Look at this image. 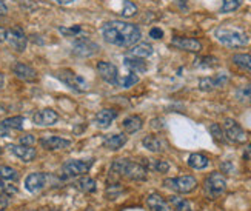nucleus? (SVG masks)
Instances as JSON below:
<instances>
[{"label": "nucleus", "instance_id": "35", "mask_svg": "<svg viewBox=\"0 0 251 211\" xmlns=\"http://www.w3.org/2000/svg\"><path fill=\"white\" fill-rule=\"evenodd\" d=\"M24 122H25L24 117H22V116H16V117H8V119H5L2 124L6 128H9V130H22V128H24Z\"/></svg>", "mask_w": 251, "mask_h": 211}, {"label": "nucleus", "instance_id": "20", "mask_svg": "<svg viewBox=\"0 0 251 211\" xmlns=\"http://www.w3.org/2000/svg\"><path fill=\"white\" fill-rule=\"evenodd\" d=\"M147 205L151 211H173L168 201H165L160 194H150L147 197Z\"/></svg>", "mask_w": 251, "mask_h": 211}, {"label": "nucleus", "instance_id": "10", "mask_svg": "<svg viewBox=\"0 0 251 211\" xmlns=\"http://www.w3.org/2000/svg\"><path fill=\"white\" fill-rule=\"evenodd\" d=\"M48 182V174L45 173H31L25 179V188L29 193H39L47 186Z\"/></svg>", "mask_w": 251, "mask_h": 211}, {"label": "nucleus", "instance_id": "3", "mask_svg": "<svg viewBox=\"0 0 251 211\" xmlns=\"http://www.w3.org/2000/svg\"><path fill=\"white\" fill-rule=\"evenodd\" d=\"M216 37L222 45L230 47V48H241L245 47L248 43V34H245L244 31L236 29V28H226L221 26L216 29Z\"/></svg>", "mask_w": 251, "mask_h": 211}, {"label": "nucleus", "instance_id": "47", "mask_svg": "<svg viewBox=\"0 0 251 211\" xmlns=\"http://www.w3.org/2000/svg\"><path fill=\"white\" fill-rule=\"evenodd\" d=\"M8 13V6L5 5V0H0V16H5Z\"/></svg>", "mask_w": 251, "mask_h": 211}, {"label": "nucleus", "instance_id": "34", "mask_svg": "<svg viewBox=\"0 0 251 211\" xmlns=\"http://www.w3.org/2000/svg\"><path fill=\"white\" fill-rule=\"evenodd\" d=\"M236 99L239 102L251 104V85H244L236 90Z\"/></svg>", "mask_w": 251, "mask_h": 211}, {"label": "nucleus", "instance_id": "51", "mask_svg": "<svg viewBox=\"0 0 251 211\" xmlns=\"http://www.w3.org/2000/svg\"><path fill=\"white\" fill-rule=\"evenodd\" d=\"M3 85H5V76L0 73V90L3 88Z\"/></svg>", "mask_w": 251, "mask_h": 211}, {"label": "nucleus", "instance_id": "19", "mask_svg": "<svg viewBox=\"0 0 251 211\" xmlns=\"http://www.w3.org/2000/svg\"><path fill=\"white\" fill-rule=\"evenodd\" d=\"M226 82H228V77L225 74H221L217 77H205V79H201L199 88L202 91H211V90H214V88L225 86Z\"/></svg>", "mask_w": 251, "mask_h": 211}, {"label": "nucleus", "instance_id": "45", "mask_svg": "<svg viewBox=\"0 0 251 211\" xmlns=\"http://www.w3.org/2000/svg\"><path fill=\"white\" fill-rule=\"evenodd\" d=\"M8 205H9V199L5 194L0 193V211H3Z\"/></svg>", "mask_w": 251, "mask_h": 211}, {"label": "nucleus", "instance_id": "39", "mask_svg": "<svg viewBox=\"0 0 251 211\" xmlns=\"http://www.w3.org/2000/svg\"><path fill=\"white\" fill-rule=\"evenodd\" d=\"M242 0H224L221 11L222 13H231V11H236L239 6H241Z\"/></svg>", "mask_w": 251, "mask_h": 211}, {"label": "nucleus", "instance_id": "8", "mask_svg": "<svg viewBox=\"0 0 251 211\" xmlns=\"http://www.w3.org/2000/svg\"><path fill=\"white\" fill-rule=\"evenodd\" d=\"M222 130H224L225 139L233 142V143H244L247 140L245 131L242 130V127L239 125L234 119H225Z\"/></svg>", "mask_w": 251, "mask_h": 211}, {"label": "nucleus", "instance_id": "48", "mask_svg": "<svg viewBox=\"0 0 251 211\" xmlns=\"http://www.w3.org/2000/svg\"><path fill=\"white\" fill-rule=\"evenodd\" d=\"M54 3H57V5H70V3H73L74 0H52Z\"/></svg>", "mask_w": 251, "mask_h": 211}, {"label": "nucleus", "instance_id": "17", "mask_svg": "<svg viewBox=\"0 0 251 211\" xmlns=\"http://www.w3.org/2000/svg\"><path fill=\"white\" fill-rule=\"evenodd\" d=\"M8 148L11 150V153H13L16 158H19L20 160H24V162H32L37 156L36 148L26 147V145H20V143H19V145H9Z\"/></svg>", "mask_w": 251, "mask_h": 211}, {"label": "nucleus", "instance_id": "18", "mask_svg": "<svg viewBox=\"0 0 251 211\" xmlns=\"http://www.w3.org/2000/svg\"><path fill=\"white\" fill-rule=\"evenodd\" d=\"M117 117V111L113 109V108H105V109H100L99 113L94 116V124L99 127V128H108L113 120Z\"/></svg>", "mask_w": 251, "mask_h": 211}, {"label": "nucleus", "instance_id": "7", "mask_svg": "<svg viewBox=\"0 0 251 211\" xmlns=\"http://www.w3.org/2000/svg\"><path fill=\"white\" fill-rule=\"evenodd\" d=\"M94 163V159L90 160H68L62 165V176L63 177H77V176H83L85 173H88L90 168Z\"/></svg>", "mask_w": 251, "mask_h": 211}, {"label": "nucleus", "instance_id": "15", "mask_svg": "<svg viewBox=\"0 0 251 211\" xmlns=\"http://www.w3.org/2000/svg\"><path fill=\"white\" fill-rule=\"evenodd\" d=\"M171 45L174 48L188 51V53H199L202 50V43L191 37H174L171 40Z\"/></svg>", "mask_w": 251, "mask_h": 211}, {"label": "nucleus", "instance_id": "32", "mask_svg": "<svg viewBox=\"0 0 251 211\" xmlns=\"http://www.w3.org/2000/svg\"><path fill=\"white\" fill-rule=\"evenodd\" d=\"M233 62L237 66H241V68L251 73V54H234L233 55Z\"/></svg>", "mask_w": 251, "mask_h": 211}, {"label": "nucleus", "instance_id": "13", "mask_svg": "<svg viewBox=\"0 0 251 211\" xmlns=\"http://www.w3.org/2000/svg\"><path fill=\"white\" fill-rule=\"evenodd\" d=\"M57 120H59L57 113L51 108L40 109V111H37V113H34V116H32V122H34L37 127H51V125L56 124Z\"/></svg>", "mask_w": 251, "mask_h": 211}, {"label": "nucleus", "instance_id": "11", "mask_svg": "<svg viewBox=\"0 0 251 211\" xmlns=\"http://www.w3.org/2000/svg\"><path fill=\"white\" fill-rule=\"evenodd\" d=\"M97 73H99L100 79L111 83V85H116L117 79H119V71H117V66L111 62H99L97 63Z\"/></svg>", "mask_w": 251, "mask_h": 211}, {"label": "nucleus", "instance_id": "50", "mask_svg": "<svg viewBox=\"0 0 251 211\" xmlns=\"http://www.w3.org/2000/svg\"><path fill=\"white\" fill-rule=\"evenodd\" d=\"M6 39V29L0 26V42H5Z\"/></svg>", "mask_w": 251, "mask_h": 211}, {"label": "nucleus", "instance_id": "21", "mask_svg": "<svg viewBox=\"0 0 251 211\" xmlns=\"http://www.w3.org/2000/svg\"><path fill=\"white\" fill-rule=\"evenodd\" d=\"M124 65L131 71V73H145L148 66L144 59L140 57H133V55H126L124 59Z\"/></svg>", "mask_w": 251, "mask_h": 211}, {"label": "nucleus", "instance_id": "44", "mask_svg": "<svg viewBox=\"0 0 251 211\" xmlns=\"http://www.w3.org/2000/svg\"><path fill=\"white\" fill-rule=\"evenodd\" d=\"M150 37L159 40V39L163 37V31H162L160 28H151V31H150Z\"/></svg>", "mask_w": 251, "mask_h": 211}, {"label": "nucleus", "instance_id": "27", "mask_svg": "<svg viewBox=\"0 0 251 211\" xmlns=\"http://www.w3.org/2000/svg\"><path fill=\"white\" fill-rule=\"evenodd\" d=\"M168 202L173 208V211H193L190 201H187L185 197L180 196H171L168 199Z\"/></svg>", "mask_w": 251, "mask_h": 211}, {"label": "nucleus", "instance_id": "5", "mask_svg": "<svg viewBox=\"0 0 251 211\" xmlns=\"http://www.w3.org/2000/svg\"><path fill=\"white\" fill-rule=\"evenodd\" d=\"M56 77L62 82L65 83L68 88H71L73 91L75 93H85L90 90V83L86 82L82 76L73 73L71 70H62V71H57L56 73Z\"/></svg>", "mask_w": 251, "mask_h": 211}, {"label": "nucleus", "instance_id": "16", "mask_svg": "<svg viewBox=\"0 0 251 211\" xmlns=\"http://www.w3.org/2000/svg\"><path fill=\"white\" fill-rule=\"evenodd\" d=\"M13 73L16 74V77H19L20 80H25V82H36L39 79L37 71L26 63H20V62L16 63L13 66Z\"/></svg>", "mask_w": 251, "mask_h": 211}, {"label": "nucleus", "instance_id": "41", "mask_svg": "<svg viewBox=\"0 0 251 211\" xmlns=\"http://www.w3.org/2000/svg\"><path fill=\"white\" fill-rule=\"evenodd\" d=\"M124 191L125 190L119 184H113V185H110L106 188V196H108V199H117Z\"/></svg>", "mask_w": 251, "mask_h": 211}, {"label": "nucleus", "instance_id": "26", "mask_svg": "<svg viewBox=\"0 0 251 211\" xmlns=\"http://www.w3.org/2000/svg\"><path fill=\"white\" fill-rule=\"evenodd\" d=\"M210 165V159L201 153H193L188 158V166L193 170H203Z\"/></svg>", "mask_w": 251, "mask_h": 211}, {"label": "nucleus", "instance_id": "2", "mask_svg": "<svg viewBox=\"0 0 251 211\" xmlns=\"http://www.w3.org/2000/svg\"><path fill=\"white\" fill-rule=\"evenodd\" d=\"M111 173H116L128 181H136V182L147 181L148 176V170L144 165L128 159H116L111 165Z\"/></svg>", "mask_w": 251, "mask_h": 211}, {"label": "nucleus", "instance_id": "1", "mask_svg": "<svg viewBox=\"0 0 251 211\" xmlns=\"http://www.w3.org/2000/svg\"><path fill=\"white\" fill-rule=\"evenodd\" d=\"M103 39L116 47H133L140 40V29L128 22L111 20L102 26Z\"/></svg>", "mask_w": 251, "mask_h": 211}, {"label": "nucleus", "instance_id": "40", "mask_svg": "<svg viewBox=\"0 0 251 211\" xmlns=\"http://www.w3.org/2000/svg\"><path fill=\"white\" fill-rule=\"evenodd\" d=\"M59 31H60V34H63L65 37H75V36L80 34V32H82V26H79V25H74V26H71V28L60 26Z\"/></svg>", "mask_w": 251, "mask_h": 211}, {"label": "nucleus", "instance_id": "31", "mask_svg": "<svg viewBox=\"0 0 251 211\" xmlns=\"http://www.w3.org/2000/svg\"><path fill=\"white\" fill-rule=\"evenodd\" d=\"M217 65H219V60H217L216 57H213V55L199 57L194 62V66H198V68H216Z\"/></svg>", "mask_w": 251, "mask_h": 211}, {"label": "nucleus", "instance_id": "12", "mask_svg": "<svg viewBox=\"0 0 251 211\" xmlns=\"http://www.w3.org/2000/svg\"><path fill=\"white\" fill-rule=\"evenodd\" d=\"M97 50H99V45L91 42L90 39H79L73 45V54L79 55V57H90V55L97 53Z\"/></svg>", "mask_w": 251, "mask_h": 211}, {"label": "nucleus", "instance_id": "23", "mask_svg": "<svg viewBox=\"0 0 251 211\" xmlns=\"http://www.w3.org/2000/svg\"><path fill=\"white\" fill-rule=\"evenodd\" d=\"M142 127H144V120L139 116H128L124 122H122V128L125 130V132L128 134H134L137 132Z\"/></svg>", "mask_w": 251, "mask_h": 211}, {"label": "nucleus", "instance_id": "53", "mask_svg": "<svg viewBox=\"0 0 251 211\" xmlns=\"http://www.w3.org/2000/svg\"><path fill=\"white\" fill-rule=\"evenodd\" d=\"M2 153H3V148H2V147H0V156H2Z\"/></svg>", "mask_w": 251, "mask_h": 211}, {"label": "nucleus", "instance_id": "28", "mask_svg": "<svg viewBox=\"0 0 251 211\" xmlns=\"http://www.w3.org/2000/svg\"><path fill=\"white\" fill-rule=\"evenodd\" d=\"M145 162L142 163L147 170H152L156 173H168L170 171V163L165 160H151V159H144Z\"/></svg>", "mask_w": 251, "mask_h": 211}, {"label": "nucleus", "instance_id": "4", "mask_svg": "<svg viewBox=\"0 0 251 211\" xmlns=\"http://www.w3.org/2000/svg\"><path fill=\"white\" fill-rule=\"evenodd\" d=\"M225 190H226V181L221 173L214 171L205 179L203 193L208 199H217L225 193Z\"/></svg>", "mask_w": 251, "mask_h": 211}, {"label": "nucleus", "instance_id": "43", "mask_svg": "<svg viewBox=\"0 0 251 211\" xmlns=\"http://www.w3.org/2000/svg\"><path fill=\"white\" fill-rule=\"evenodd\" d=\"M221 168H222V173H226V174H231V173H234V165L231 163V162H222V165H221Z\"/></svg>", "mask_w": 251, "mask_h": 211}, {"label": "nucleus", "instance_id": "24", "mask_svg": "<svg viewBox=\"0 0 251 211\" xmlns=\"http://www.w3.org/2000/svg\"><path fill=\"white\" fill-rule=\"evenodd\" d=\"M152 47L147 42H142V43H137V45H133L128 53V55H133V57H140V59H145V57H150L152 54Z\"/></svg>", "mask_w": 251, "mask_h": 211}, {"label": "nucleus", "instance_id": "36", "mask_svg": "<svg viewBox=\"0 0 251 211\" xmlns=\"http://www.w3.org/2000/svg\"><path fill=\"white\" fill-rule=\"evenodd\" d=\"M0 193L5 194L6 197H11L19 193L17 186L11 182V181H0Z\"/></svg>", "mask_w": 251, "mask_h": 211}, {"label": "nucleus", "instance_id": "52", "mask_svg": "<svg viewBox=\"0 0 251 211\" xmlns=\"http://www.w3.org/2000/svg\"><path fill=\"white\" fill-rule=\"evenodd\" d=\"M34 211H50L48 208H39V210H34Z\"/></svg>", "mask_w": 251, "mask_h": 211}, {"label": "nucleus", "instance_id": "25", "mask_svg": "<svg viewBox=\"0 0 251 211\" xmlns=\"http://www.w3.org/2000/svg\"><path fill=\"white\" fill-rule=\"evenodd\" d=\"M142 145L152 153H163L165 151V143H163L157 136H147L144 140H142Z\"/></svg>", "mask_w": 251, "mask_h": 211}, {"label": "nucleus", "instance_id": "22", "mask_svg": "<svg viewBox=\"0 0 251 211\" xmlns=\"http://www.w3.org/2000/svg\"><path fill=\"white\" fill-rule=\"evenodd\" d=\"M126 143V136L125 134H110L103 139V147L111 150V151H116V150H121L124 145Z\"/></svg>", "mask_w": 251, "mask_h": 211}, {"label": "nucleus", "instance_id": "33", "mask_svg": "<svg viewBox=\"0 0 251 211\" xmlns=\"http://www.w3.org/2000/svg\"><path fill=\"white\" fill-rule=\"evenodd\" d=\"M137 82H139V76H136V73H131L128 76L119 77L116 85L117 86H122V88H131V86H134Z\"/></svg>", "mask_w": 251, "mask_h": 211}, {"label": "nucleus", "instance_id": "38", "mask_svg": "<svg viewBox=\"0 0 251 211\" xmlns=\"http://www.w3.org/2000/svg\"><path fill=\"white\" fill-rule=\"evenodd\" d=\"M122 17H131L137 14V6L129 2V0H124V9H122Z\"/></svg>", "mask_w": 251, "mask_h": 211}, {"label": "nucleus", "instance_id": "9", "mask_svg": "<svg viewBox=\"0 0 251 211\" xmlns=\"http://www.w3.org/2000/svg\"><path fill=\"white\" fill-rule=\"evenodd\" d=\"M5 42L14 51L22 53V51H25V48H26L28 39L25 36V32L22 31V28H11V29H6V39H5Z\"/></svg>", "mask_w": 251, "mask_h": 211}, {"label": "nucleus", "instance_id": "30", "mask_svg": "<svg viewBox=\"0 0 251 211\" xmlns=\"http://www.w3.org/2000/svg\"><path fill=\"white\" fill-rule=\"evenodd\" d=\"M19 179V173L14 170L13 166L8 165H0V181H17Z\"/></svg>", "mask_w": 251, "mask_h": 211}, {"label": "nucleus", "instance_id": "42", "mask_svg": "<svg viewBox=\"0 0 251 211\" xmlns=\"http://www.w3.org/2000/svg\"><path fill=\"white\" fill-rule=\"evenodd\" d=\"M20 145H26V147H32L36 143V137L32 134H26V136H22L20 137Z\"/></svg>", "mask_w": 251, "mask_h": 211}, {"label": "nucleus", "instance_id": "29", "mask_svg": "<svg viewBox=\"0 0 251 211\" xmlns=\"http://www.w3.org/2000/svg\"><path fill=\"white\" fill-rule=\"evenodd\" d=\"M77 188L80 191H83V193H96V190H97V184H96V181L94 179H91L90 176H82L80 179L77 181Z\"/></svg>", "mask_w": 251, "mask_h": 211}, {"label": "nucleus", "instance_id": "49", "mask_svg": "<svg viewBox=\"0 0 251 211\" xmlns=\"http://www.w3.org/2000/svg\"><path fill=\"white\" fill-rule=\"evenodd\" d=\"M244 158H245V159H251V143H248V147L245 148Z\"/></svg>", "mask_w": 251, "mask_h": 211}, {"label": "nucleus", "instance_id": "46", "mask_svg": "<svg viewBox=\"0 0 251 211\" xmlns=\"http://www.w3.org/2000/svg\"><path fill=\"white\" fill-rule=\"evenodd\" d=\"M9 136V128H6L3 124H0V137H6Z\"/></svg>", "mask_w": 251, "mask_h": 211}, {"label": "nucleus", "instance_id": "14", "mask_svg": "<svg viewBox=\"0 0 251 211\" xmlns=\"http://www.w3.org/2000/svg\"><path fill=\"white\" fill-rule=\"evenodd\" d=\"M40 145L48 151H57V150L70 148L71 140L59 137V136H45V137L40 139Z\"/></svg>", "mask_w": 251, "mask_h": 211}, {"label": "nucleus", "instance_id": "6", "mask_svg": "<svg viewBox=\"0 0 251 211\" xmlns=\"http://www.w3.org/2000/svg\"><path fill=\"white\" fill-rule=\"evenodd\" d=\"M163 185L170 188V190H173L174 193L188 194L196 190V186H198V179L193 176H180V177H173V179H165Z\"/></svg>", "mask_w": 251, "mask_h": 211}, {"label": "nucleus", "instance_id": "37", "mask_svg": "<svg viewBox=\"0 0 251 211\" xmlns=\"http://www.w3.org/2000/svg\"><path fill=\"white\" fill-rule=\"evenodd\" d=\"M210 132H211V136L216 142H219V143H224L226 139H225V134H224V130L219 124H213L210 125Z\"/></svg>", "mask_w": 251, "mask_h": 211}]
</instances>
